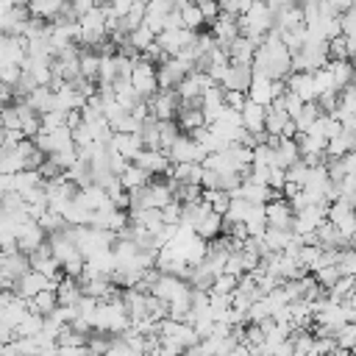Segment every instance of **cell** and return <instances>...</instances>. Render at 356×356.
<instances>
[{
    "label": "cell",
    "mask_w": 356,
    "mask_h": 356,
    "mask_svg": "<svg viewBox=\"0 0 356 356\" xmlns=\"http://www.w3.org/2000/svg\"><path fill=\"white\" fill-rule=\"evenodd\" d=\"M236 25H239V33L242 36H250L253 42L261 44L264 33L273 28V11H270V6L264 0H253V6L245 14L236 17Z\"/></svg>",
    "instance_id": "1"
},
{
    "label": "cell",
    "mask_w": 356,
    "mask_h": 356,
    "mask_svg": "<svg viewBox=\"0 0 356 356\" xmlns=\"http://www.w3.org/2000/svg\"><path fill=\"white\" fill-rule=\"evenodd\" d=\"M328 61L323 39H306L298 53H292V72H314Z\"/></svg>",
    "instance_id": "2"
},
{
    "label": "cell",
    "mask_w": 356,
    "mask_h": 356,
    "mask_svg": "<svg viewBox=\"0 0 356 356\" xmlns=\"http://www.w3.org/2000/svg\"><path fill=\"white\" fill-rule=\"evenodd\" d=\"M128 83H131V89H134L142 100H147V97L159 89L153 61H147V58L139 56V61H134V67H131V72H128Z\"/></svg>",
    "instance_id": "3"
},
{
    "label": "cell",
    "mask_w": 356,
    "mask_h": 356,
    "mask_svg": "<svg viewBox=\"0 0 356 356\" xmlns=\"http://www.w3.org/2000/svg\"><path fill=\"white\" fill-rule=\"evenodd\" d=\"M147 114L153 120H175V111H178V95L175 89H156L147 100Z\"/></svg>",
    "instance_id": "4"
},
{
    "label": "cell",
    "mask_w": 356,
    "mask_h": 356,
    "mask_svg": "<svg viewBox=\"0 0 356 356\" xmlns=\"http://www.w3.org/2000/svg\"><path fill=\"white\" fill-rule=\"evenodd\" d=\"M164 153H167L170 164H181V161H203V156H206V150H203L192 136H184V134H178L175 142H172Z\"/></svg>",
    "instance_id": "5"
},
{
    "label": "cell",
    "mask_w": 356,
    "mask_h": 356,
    "mask_svg": "<svg viewBox=\"0 0 356 356\" xmlns=\"http://www.w3.org/2000/svg\"><path fill=\"white\" fill-rule=\"evenodd\" d=\"M264 222L270 228H289L292 225V206H289V200H284L281 195H273L264 203Z\"/></svg>",
    "instance_id": "6"
},
{
    "label": "cell",
    "mask_w": 356,
    "mask_h": 356,
    "mask_svg": "<svg viewBox=\"0 0 356 356\" xmlns=\"http://www.w3.org/2000/svg\"><path fill=\"white\" fill-rule=\"evenodd\" d=\"M47 242V234L42 231V225L36 222V220H25L22 222V228L17 231V236H14V245H17V250L19 253H33L39 245H44Z\"/></svg>",
    "instance_id": "7"
},
{
    "label": "cell",
    "mask_w": 356,
    "mask_h": 356,
    "mask_svg": "<svg viewBox=\"0 0 356 356\" xmlns=\"http://www.w3.org/2000/svg\"><path fill=\"white\" fill-rule=\"evenodd\" d=\"M264 131H267V136H295L298 134L295 131V122L275 103H270L264 108Z\"/></svg>",
    "instance_id": "8"
},
{
    "label": "cell",
    "mask_w": 356,
    "mask_h": 356,
    "mask_svg": "<svg viewBox=\"0 0 356 356\" xmlns=\"http://www.w3.org/2000/svg\"><path fill=\"white\" fill-rule=\"evenodd\" d=\"M56 281H50L47 275H42V273H36V270H28L25 275H19L17 281H14V286H11V292L17 295V298H22V300H31L36 292H42V289H47V286H53Z\"/></svg>",
    "instance_id": "9"
},
{
    "label": "cell",
    "mask_w": 356,
    "mask_h": 356,
    "mask_svg": "<svg viewBox=\"0 0 356 356\" xmlns=\"http://www.w3.org/2000/svg\"><path fill=\"white\" fill-rule=\"evenodd\" d=\"M195 31H186V28H164L156 33V42L161 44V50L167 56H178L189 42H192Z\"/></svg>",
    "instance_id": "10"
},
{
    "label": "cell",
    "mask_w": 356,
    "mask_h": 356,
    "mask_svg": "<svg viewBox=\"0 0 356 356\" xmlns=\"http://www.w3.org/2000/svg\"><path fill=\"white\" fill-rule=\"evenodd\" d=\"M134 164H139L150 178H156V175H167V172H170V159H167V153H164V150L142 147V150L136 153Z\"/></svg>",
    "instance_id": "11"
},
{
    "label": "cell",
    "mask_w": 356,
    "mask_h": 356,
    "mask_svg": "<svg viewBox=\"0 0 356 356\" xmlns=\"http://www.w3.org/2000/svg\"><path fill=\"white\" fill-rule=\"evenodd\" d=\"M284 86H286L292 95H298L303 103L317 100V86H314V75H312V72H289V75L284 78Z\"/></svg>",
    "instance_id": "12"
},
{
    "label": "cell",
    "mask_w": 356,
    "mask_h": 356,
    "mask_svg": "<svg viewBox=\"0 0 356 356\" xmlns=\"http://www.w3.org/2000/svg\"><path fill=\"white\" fill-rule=\"evenodd\" d=\"M28 270H31V261H28L25 253H19V250L3 253V259H0V278H6L11 286H14V281H17L19 275H25Z\"/></svg>",
    "instance_id": "13"
},
{
    "label": "cell",
    "mask_w": 356,
    "mask_h": 356,
    "mask_svg": "<svg viewBox=\"0 0 356 356\" xmlns=\"http://www.w3.org/2000/svg\"><path fill=\"white\" fill-rule=\"evenodd\" d=\"M211 36H214V44L225 47L234 36H239L236 17H234V14H222V11H220V14L211 19Z\"/></svg>",
    "instance_id": "14"
},
{
    "label": "cell",
    "mask_w": 356,
    "mask_h": 356,
    "mask_svg": "<svg viewBox=\"0 0 356 356\" xmlns=\"http://www.w3.org/2000/svg\"><path fill=\"white\" fill-rule=\"evenodd\" d=\"M253 81V72H250V64H234L228 61V70H225V78H222V89H236V92H248Z\"/></svg>",
    "instance_id": "15"
},
{
    "label": "cell",
    "mask_w": 356,
    "mask_h": 356,
    "mask_svg": "<svg viewBox=\"0 0 356 356\" xmlns=\"http://www.w3.org/2000/svg\"><path fill=\"white\" fill-rule=\"evenodd\" d=\"M189 289V284L184 281V278H175V275H167V273H161L159 278H156V284H153V289H150V295H156L159 300H172L175 295H181V292H186Z\"/></svg>",
    "instance_id": "16"
},
{
    "label": "cell",
    "mask_w": 356,
    "mask_h": 356,
    "mask_svg": "<svg viewBox=\"0 0 356 356\" xmlns=\"http://www.w3.org/2000/svg\"><path fill=\"white\" fill-rule=\"evenodd\" d=\"M256 47H259V42H253L250 36H242V33H239V36H234V39L225 44L228 61H234V64H250Z\"/></svg>",
    "instance_id": "17"
},
{
    "label": "cell",
    "mask_w": 356,
    "mask_h": 356,
    "mask_svg": "<svg viewBox=\"0 0 356 356\" xmlns=\"http://www.w3.org/2000/svg\"><path fill=\"white\" fill-rule=\"evenodd\" d=\"M172 11L170 0H147L145 3V17H142V25L150 28L153 33H159L164 28V17Z\"/></svg>",
    "instance_id": "18"
},
{
    "label": "cell",
    "mask_w": 356,
    "mask_h": 356,
    "mask_svg": "<svg viewBox=\"0 0 356 356\" xmlns=\"http://www.w3.org/2000/svg\"><path fill=\"white\" fill-rule=\"evenodd\" d=\"M108 147H111V150H117L122 159L134 161V159H136V153H139L145 145H142V136H139L136 131H134V134H117V131H114V136H111Z\"/></svg>",
    "instance_id": "19"
},
{
    "label": "cell",
    "mask_w": 356,
    "mask_h": 356,
    "mask_svg": "<svg viewBox=\"0 0 356 356\" xmlns=\"http://www.w3.org/2000/svg\"><path fill=\"white\" fill-rule=\"evenodd\" d=\"M273 147H275V167H284L286 170L289 164H295L300 159V150H298L295 136H278L273 142Z\"/></svg>",
    "instance_id": "20"
},
{
    "label": "cell",
    "mask_w": 356,
    "mask_h": 356,
    "mask_svg": "<svg viewBox=\"0 0 356 356\" xmlns=\"http://www.w3.org/2000/svg\"><path fill=\"white\" fill-rule=\"evenodd\" d=\"M245 97L250 100V103H259V106H270L273 100H275V89H273V81L270 78H253L250 81V86H248V92H245Z\"/></svg>",
    "instance_id": "21"
},
{
    "label": "cell",
    "mask_w": 356,
    "mask_h": 356,
    "mask_svg": "<svg viewBox=\"0 0 356 356\" xmlns=\"http://www.w3.org/2000/svg\"><path fill=\"white\" fill-rule=\"evenodd\" d=\"M167 175L175 184H197L200 186L203 167H200V161H181V164H170V172Z\"/></svg>",
    "instance_id": "22"
},
{
    "label": "cell",
    "mask_w": 356,
    "mask_h": 356,
    "mask_svg": "<svg viewBox=\"0 0 356 356\" xmlns=\"http://www.w3.org/2000/svg\"><path fill=\"white\" fill-rule=\"evenodd\" d=\"M75 200H78V203H83L89 211H95V209H103V206H111V200H108L106 189H103V186H97V184L81 186V189L75 192Z\"/></svg>",
    "instance_id": "23"
},
{
    "label": "cell",
    "mask_w": 356,
    "mask_h": 356,
    "mask_svg": "<svg viewBox=\"0 0 356 356\" xmlns=\"http://www.w3.org/2000/svg\"><path fill=\"white\" fill-rule=\"evenodd\" d=\"M53 292H56L58 306H75L78 298H81V286H78V281L70 278V275H64V273H61V278L53 284Z\"/></svg>",
    "instance_id": "24"
},
{
    "label": "cell",
    "mask_w": 356,
    "mask_h": 356,
    "mask_svg": "<svg viewBox=\"0 0 356 356\" xmlns=\"http://www.w3.org/2000/svg\"><path fill=\"white\" fill-rule=\"evenodd\" d=\"M239 117H242V128H245L248 134H259V131H264V106L245 100V106L239 108Z\"/></svg>",
    "instance_id": "25"
},
{
    "label": "cell",
    "mask_w": 356,
    "mask_h": 356,
    "mask_svg": "<svg viewBox=\"0 0 356 356\" xmlns=\"http://www.w3.org/2000/svg\"><path fill=\"white\" fill-rule=\"evenodd\" d=\"M131 225H136L142 231H150V234H159V228L164 225L161 209H136V211H131Z\"/></svg>",
    "instance_id": "26"
},
{
    "label": "cell",
    "mask_w": 356,
    "mask_h": 356,
    "mask_svg": "<svg viewBox=\"0 0 356 356\" xmlns=\"http://www.w3.org/2000/svg\"><path fill=\"white\" fill-rule=\"evenodd\" d=\"M117 181H120V186H122L125 192H131V189H139V186L150 184V175H147V172H145L139 164L128 161V164H125V170L117 175Z\"/></svg>",
    "instance_id": "27"
},
{
    "label": "cell",
    "mask_w": 356,
    "mask_h": 356,
    "mask_svg": "<svg viewBox=\"0 0 356 356\" xmlns=\"http://www.w3.org/2000/svg\"><path fill=\"white\" fill-rule=\"evenodd\" d=\"M22 103L31 106L36 114H44V111L53 108V89H50V86H33V89L22 97Z\"/></svg>",
    "instance_id": "28"
},
{
    "label": "cell",
    "mask_w": 356,
    "mask_h": 356,
    "mask_svg": "<svg viewBox=\"0 0 356 356\" xmlns=\"http://www.w3.org/2000/svg\"><path fill=\"white\" fill-rule=\"evenodd\" d=\"M325 50H328V58H342V61H350L353 50H356V36H334L325 42Z\"/></svg>",
    "instance_id": "29"
},
{
    "label": "cell",
    "mask_w": 356,
    "mask_h": 356,
    "mask_svg": "<svg viewBox=\"0 0 356 356\" xmlns=\"http://www.w3.org/2000/svg\"><path fill=\"white\" fill-rule=\"evenodd\" d=\"M58 214H61L64 225H72V228H75V225H89V217H92V211H89L83 203H78L75 197H72Z\"/></svg>",
    "instance_id": "30"
},
{
    "label": "cell",
    "mask_w": 356,
    "mask_h": 356,
    "mask_svg": "<svg viewBox=\"0 0 356 356\" xmlns=\"http://www.w3.org/2000/svg\"><path fill=\"white\" fill-rule=\"evenodd\" d=\"M67 0H25V8H28V14L31 17H39V19H53L58 11H61V6H64Z\"/></svg>",
    "instance_id": "31"
},
{
    "label": "cell",
    "mask_w": 356,
    "mask_h": 356,
    "mask_svg": "<svg viewBox=\"0 0 356 356\" xmlns=\"http://www.w3.org/2000/svg\"><path fill=\"white\" fill-rule=\"evenodd\" d=\"M325 70L331 72V78H334L337 89H342V86L353 83V67H350V61H342V58H328V61H325Z\"/></svg>",
    "instance_id": "32"
},
{
    "label": "cell",
    "mask_w": 356,
    "mask_h": 356,
    "mask_svg": "<svg viewBox=\"0 0 356 356\" xmlns=\"http://www.w3.org/2000/svg\"><path fill=\"white\" fill-rule=\"evenodd\" d=\"M175 125L181 128V131H195V128H200V125H206V120H203V111L200 108H189V106H178V111H175Z\"/></svg>",
    "instance_id": "33"
},
{
    "label": "cell",
    "mask_w": 356,
    "mask_h": 356,
    "mask_svg": "<svg viewBox=\"0 0 356 356\" xmlns=\"http://www.w3.org/2000/svg\"><path fill=\"white\" fill-rule=\"evenodd\" d=\"M348 150H353V131H339V134H334L328 142H325V156L328 159H337V156H342V153H348Z\"/></svg>",
    "instance_id": "34"
},
{
    "label": "cell",
    "mask_w": 356,
    "mask_h": 356,
    "mask_svg": "<svg viewBox=\"0 0 356 356\" xmlns=\"http://www.w3.org/2000/svg\"><path fill=\"white\" fill-rule=\"evenodd\" d=\"M200 239H214V236H220L222 234V217L220 214H214V211H206L203 214V220L192 228Z\"/></svg>",
    "instance_id": "35"
},
{
    "label": "cell",
    "mask_w": 356,
    "mask_h": 356,
    "mask_svg": "<svg viewBox=\"0 0 356 356\" xmlns=\"http://www.w3.org/2000/svg\"><path fill=\"white\" fill-rule=\"evenodd\" d=\"M39 184H42L39 170H17V172H11V189L19 192V195H25L28 189H33Z\"/></svg>",
    "instance_id": "36"
},
{
    "label": "cell",
    "mask_w": 356,
    "mask_h": 356,
    "mask_svg": "<svg viewBox=\"0 0 356 356\" xmlns=\"http://www.w3.org/2000/svg\"><path fill=\"white\" fill-rule=\"evenodd\" d=\"M58 306V300H56V292H53V286H47V289H42V292H36L31 300H28V309L31 312H36V314H50L53 309Z\"/></svg>",
    "instance_id": "37"
},
{
    "label": "cell",
    "mask_w": 356,
    "mask_h": 356,
    "mask_svg": "<svg viewBox=\"0 0 356 356\" xmlns=\"http://www.w3.org/2000/svg\"><path fill=\"white\" fill-rule=\"evenodd\" d=\"M320 114H323V111L317 108V103H314V100L303 103V106H300V111H298V114L292 117V122H295V131H298V134L309 131V125H312V122H314V120H317ZM298 134H295V136H298Z\"/></svg>",
    "instance_id": "38"
},
{
    "label": "cell",
    "mask_w": 356,
    "mask_h": 356,
    "mask_svg": "<svg viewBox=\"0 0 356 356\" xmlns=\"http://www.w3.org/2000/svg\"><path fill=\"white\" fill-rule=\"evenodd\" d=\"M200 200L214 211V214H225V209H228V200H231V195L228 192H222V189H200Z\"/></svg>",
    "instance_id": "39"
},
{
    "label": "cell",
    "mask_w": 356,
    "mask_h": 356,
    "mask_svg": "<svg viewBox=\"0 0 356 356\" xmlns=\"http://www.w3.org/2000/svg\"><path fill=\"white\" fill-rule=\"evenodd\" d=\"M178 14H181V25H184L186 31H195V33H197V31L203 28V22H206L203 14H200V8H197V3H192V0H189L184 8H178Z\"/></svg>",
    "instance_id": "40"
},
{
    "label": "cell",
    "mask_w": 356,
    "mask_h": 356,
    "mask_svg": "<svg viewBox=\"0 0 356 356\" xmlns=\"http://www.w3.org/2000/svg\"><path fill=\"white\" fill-rule=\"evenodd\" d=\"M97 64H100V56L95 50H81V56H78V75L86 78V81H95L97 78Z\"/></svg>",
    "instance_id": "41"
},
{
    "label": "cell",
    "mask_w": 356,
    "mask_h": 356,
    "mask_svg": "<svg viewBox=\"0 0 356 356\" xmlns=\"http://www.w3.org/2000/svg\"><path fill=\"white\" fill-rule=\"evenodd\" d=\"M248 211H250V203L245 197H231L228 200V209L222 214V222H245Z\"/></svg>",
    "instance_id": "42"
},
{
    "label": "cell",
    "mask_w": 356,
    "mask_h": 356,
    "mask_svg": "<svg viewBox=\"0 0 356 356\" xmlns=\"http://www.w3.org/2000/svg\"><path fill=\"white\" fill-rule=\"evenodd\" d=\"M353 342H356V325L353 323H342L334 331V345L339 350H353Z\"/></svg>",
    "instance_id": "43"
},
{
    "label": "cell",
    "mask_w": 356,
    "mask_h": 356,
    "mask_svg": "<svg viewBox=\"0 0 356 356\" xmlns=\"http://www.w3.org/2000/svg\"><path fill=\"white\" fill-rule=\"evenodd\" d=\"M178 136L175 120H159V150H167Z\"/></svg>",
    "instance_id": "44"
},
{
    "label": "cell",
    "mask_w": 356,
    "mask_h": 356,
    "mask_svg": "<svg viewBox=\"0 0 356 356\" xmlns=\"http://www.w3.org/2000/svg\"><path fill=\"white\" fill-rule=\"evenodd\" d=\"M234 286H236V275H231V273H217L214 281H211V286H209V292H214V295H231Z\"/></svg>",
    "instance_id": "45"
},
{
    "label": "cell",
    "mask_w": 356,
    "mask_h": 356,
    "mask_svg": "<svg viewBox=\"0 0 356 356\" xmlns=\"http://www.w3.org/2000/svg\"><path fill=\"white\" fill-rule=\"evenodd\" d=\"M153 39H156V33H153L150 28H145V25H136V28L128 33V42H131V44H134L139 53H142V50H145V47H147Z\"/></svg>",
    "instance_id": "46"
},
{
    "label": "cell",
    "mask_w": 356,
    "mask_h": 356,
    "mask_svg": "<svg viewBox=\"0 0 356 356\" xmlns=\"http://www.w3.org/2000/svg\"><path fill=\"white\" fill-rule=\"evenodd\" d=\"M337 270H339V275H353L356 273V256H353V250L350 248H342V250H337Z\"/></svg>",
    "instance_id": "47"
},
{
    "label": "cell",
    "mask_w": 356,
    "mask_h": 356,
    "mask_svg": "<svg viewBox=\"0 0 356 356\" xmlns=\"http://www.w3.org/2000/svg\"><path fill=\"white\" fill-rule=\"evenodd\" d=\"M337 22H339V33L342 36H356V11H353V6L345 8V11H339L337 14Z\"/></svg>",
    "instance_id": "48"
},
{
    "label": "cell",
    "mask_w": 356,
    "mask_h": 356,
    "mask_svg": "<svg viewBox=\"0 0 356 356\" xmlns=\"http://www.w3.org/2000/svg\"><path fill=\"white\" fill-rule=\"evenodd\" d=\"M36 222L42 225V231L44 234H53V231H58V228H64V220H61V214L58 211H42L39 217H36Z\"/></svg>",
    "instance_id": "49"
},
{
    "label": "cell",
    "mask_w": 356,
    "mask_h": 356,
    "mask_svg": "<svg viewBox=\"0 0 356 356\" xmlns=\"http://www.w3.org/2000/svg\"><path fill=\"white\" fill-rule=\"evenodd\" d=\"M39 125L47 128V131L61 128V125H67V111H56V108H50V111H44V114H39Z\"/></svg>",
    "instance_id": "50"
},
{
    "label": "cell",
    "mask_w": 356,
    "mask_h": 356,
    "mask_svg": "<svg viewBox=\"0 0 356 356\" xmlns=\"http://www.w3.org/2000/svg\"><path fill=\"white\" fill-rule=\"evenodd\" d=\"M161 220L167 225H178L181 222V203L178 200H170L167 206H161Z\"/></svg>",
    "instance_id": "51"
},
{
    "label": "cell",
    "mask_w": 356,
    "mask_h": 356,
    "mask_svg": "<svg viewBox=\"0 0 356 356\" xmlns=\"http://www.w3.org/2000/svg\"><path fill=\"white\" fill-rule=\"evenodd\" d=\"M19 64H11V61H3L0 64V83H8V86H14L17 83V78H19Z\"/></svg>",
    "instance_id": "52"
},
{
    "label": "cell",
    "mask_w": 356,
    "mask_h": 356,
    "mask_svg": "<svg viewBox=\"0 0 356 356\" xmlns=\"http://www.w3.org/2000/svg\"><path fill=\"white\" fill-rule=\"evenodd\" d=\"M245 92H236V89H225L222 92V106H228V108H234V111H239L242 106H245Z\"/></svg>",
    "instance_id": "53"
},
{
    "label": "cell",
    "mask_w": 356,
    "mask_h": 356,
    "mask_svg": "<svg viewBox=\"0 0 356 356\" xmlns=\"http://www.w3.org/2000/svg\"><path fill=\"white\" fill-rule=\"evenodd\" d=\"M195 3H197V8H200V14H203L206 22H211L220 14V3L217 0H195Z\"/></svg>",
    "instance_id": "54"
},
{
    "label": "cell",
    "mask_w": 356,
    "mask_h": 356,
    "mask_svg": "<svg viewBox=\"0 0 356 356\" xmlns=\"http://www.w3.org/2000/svg\"><path fill=\"white\" fill-rule=\"evenodd\" d=\"M81 270H83V259H81V256H75V259H70V261H64V264H61V273H64V275H70V278H78V275H81Z\"/></svg>",
    "instance_id": "55"
},
{
    "label": "cell",
    "mask_w": 356,
    "mask_h": 356,
    "mask_svg": "<svg viewBox=\"0 0 356 356\" xmlns=\"http://www.w3.org/2000/svg\"><path fill=\"white\" fill-rule=\"evenodd\" d=\"M70 6H72V11L81 17V14H86V11H92L95 6H97V0H70Z\"/></svg>",
    "instance_id": "56"
},
{
    "label": "cell",
    "mask_w": 356,
    "mask_h": 356,
    "mask_svg": "<svg viewBox=\"0 0 356 356\" xmlns=\"http://www.w3.org/2000/svg\"><path fill=\"white\" fill-rule=\"evenodd\" d=\"M131 3H134V0H108V6L114 8V14H117V17H120V14H125V8H128Z\"/></svg>",
    "instance_id": "57"
},
{
    "label": "cell",
    "mask_w": 356,
    "mask_h": 356,
    "mask_svg": "<svg viewBox=\"0 0 356 356\" xmlns=\"http://www.w3.org/2000/svg\"><path fill=\"white\" fill-rule=\"evenodd\" d=\"M323 3H328L334 11H345V8H350V6H353V0H323Z\"/></svg>",
    "instance_id": "58"
},
{
    "label": "cell",
    "mask_w": 356,
    "mask_h": 356,
    "mask_svg": "<svg viewBox=\"0 0 356 356\" xmlns=\"http://www.w3.org/2000/svg\"><path fill=\"white\" fill-rule=\"evenodd\" d=\"M36 356H58V350H56V345H50V348H42Z\"/></svg>",
    "instance_id": "59"
},
{
    "label": "cell",
    "mask_w": 356,
    "mask_h": 356,
    "mask_svg": "<svg viewBox=\"0 0 356 356\" xmlns=\"http://www.w3.org/2000/svg\"><path fill=\"white\" fill-rule=\"evenodd\" d=\"M139 3H147V0H139Z\"/></svg>",
    "instance_id": "60"
}]
</instances>
